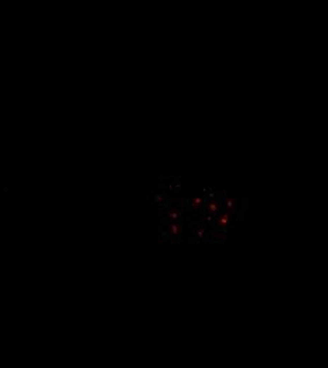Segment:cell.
I'll return each mask as SVG.
<instances>
[{
	"instance_id": "8",
	"label": "cell",
	"mask_w": 328,
	"mask_h": 368,
	"mask_svg": "<svg viewBox=\"0 0 328 368\" xmlns=\"http://www.w3.org/2000/svg\"><path fill=\"white\" fill-rule=\"evenodd\" d=\"M184 200V208H187V211H192V207H191V198H188V197H184L183 198Z\"/></svg>"
},
{
	"instance_id": "17",
	"label": "cell",
	"mask_w": 328,
	"mask_h": 368,
	"mask_svg": "<svg viewBox=\"0 0 328 368\" xmlns=\"http://www.w3.org/2000/svg\"><path fill=\"white\" fill-rule=\"evenodd\" d=\"M215 197H217L215 193H209V197H208V198H215Z\"/></svg>"
},
{
	"instance_id": "11",
	"label": "cell",
	"mask_w": 328,
	"mask_h": 368,
	"mask_svg": "<svg viewBox=\"0 0 328 368\" xmlns=\"http://www.w3.org/2000/svg\"><path fill=\"white\" fill-rule=\"evenodd\" d=\"M217 234H218V237L221 238V242H222V244H226V241H228V239H226L228 238V237H226V232H217Z\"/></svg>"
},
{
	"instance_id": "6",
	"label": "cell",
	"mask_w": 328,
	"mask_h": 368,
	"mask_svg": "<svg viewBox=\"0 0 328 368\" xmlns=\"http://www.w3.org/2000/svg\"><path fill=\"white\" fill-rule=\"evenodd\" d=\"M158 222H160L161 225H168V224H171L173 221H171L168 217H164L163 214H160V215H158Z\"/></svg>"
},
{
	"instance_id": "14",
	"label": "cell",
	"mask_w": 328,
	"mask_h": 368,
	"mask_svg": "<svg viewBox=\"0 0 328 368\" xmlns=\"http://www.w3.org/2000/svg\"><path fill=\"white\" fill-rule=\"evenodd\" d=\"M202 238H204V239H202V242H204L205 245H208V244H209V241H211V237L208 235L207 232H204V237H202Z\"/></svg>"
},
{
	"instance_id": "2",
	"label": "cell",
	"mask_w": 328,
	"mask_h": 368,
	"mask_svg": "<svg viewBox=\"0 0 328 368\" xmlns=\"http://www.w3.org/2000/svg\"><path fill=\"white\" fill-rule=\"evenodd\" d=\"M167 217L173 221V222H181L183 221V215H181V212L180 211H177V210H170L168 212H167Z\"/></svg>"
},
{
	"instance_id": "7",
	"label": "cell",
	"mask_w": 328,
	"mask_h": 368,
	"mask_svg": "<svg viewBox=\"0 0 328 368\" xmlns=\"http://www.w3.org/2000/svg\"><path fill=\"white\" fill-rule=\"evenodd\" d=\"M150 194L154 195V201L152 203V206H153V204H157V203L161 201V200H164V194H158V193H153V191H152Z\"/></svg>"
},
{
	"instance_id": "16",
	"label": "cell",
	"mask_w": 328,
	"mask_h": 368,
	"mask_svg": "<svg viewBox=\"0 0 328 368\" xmlns=\"http://www.w3.org/2000/svg\"><path fill=\"white\" fill-rule=\"evenodd\" d=\"M168 191H170V193H174V184L173 183L168 185Z\"/></svg>"
},
{
	"instance_id": "4",
	"label": "cell",
	"mask_w": 328,
	"mask_h": 368,
	"mask_svg": "<svg viewBox=\"0 0 328 368\" xmlns=\"http://www.w3.org/2000/svg\"><path fill=\"white\" fill-rule=\"evenodd\" d=\"M201 221H202V214H194V219L190 222V225L194 228V227H197V225H199Z\"/></svg>"
},
{
	"instance_id": "9",
	"label": "cell",
	"mask_w": 328,
	"mask_h": 368,
	"mask_svg": "<svg viewBox=\"0 0 328 368\" xmlns=\"http://www.w3.org/2000/svg\"><path fill=\"white\" fill-rule=\"evenodd\" d=\"M201 204H202V198L201 197H194L192 198V206L191 207H201Z\"/></svg>"
},
{
	"instance_id": "3",
	"label": "cell",
	"mask_w": 328,
	"mask_h": 368,
	"mask_svg": "<svg viewBox=\"0 0 328 368\" xmlns=\"http://www.w3.org/2000/svg\"><path fill=\"white\" fill-rule=\"evenodd\" d=\"M168 229H170L171 235H180V234H181V225H180V222H171V224H168Z\"/></svg>"
},
{
	"instance_id": "10",
	"label": "cell",
	"mask_w": 328,
	"mask_h": 368,
	"mask_svg": "<svg viewBox=\"0 0 328 368\" xmlns=\"http://www.w3.org/2000/svg\"><path fill=\"white\" fill-rule=\"evenodd\" d=\"M170 203H171V201H170V200H168V198H167V200H165V201H164L163 204H161V206H160V211H163V210H167V208H170V206H171V204H170Z\"/></svg>"
},
{
	"instance_id": "1",
	"label": "cell",
	"mask_w": 328,
	"mask_h": 368,
	"mask_svg": "<svg viewBox=\"0 0 328 368\" xmlns=\"http://www.w3.org/2000/svg\"><path fill=\"white\" fill-rule=\"evenodd\" d=\"M215 221H217V225H232V222H230V215H229L228 211H226V212H222V215L219 214V218H215Z\"/></svg>"
},
{
	"instance_id": "5",
	"label": "cell",
	"mask_w": 328,
	"mask_h": 368,
	"mask_svg": "<svg viewBox=\"0 0 328 368\" xmlns=\"http://www.w3.org/2000/svg\"><path fill=\"white\" fill-rule=\"evenodd\" d=\"M218 210H219V206L217 204V201H212V203L207 204V211H208V212H217Z\"/></svg>"
},
{
	"instance_id": "12",
	"label": "cell",
	"mask_w": 328,
	"mask_h": 368,
	"mask_svg": "<svg viewBox=\"0 0 328 368\" xmlns=\"http://www.w3.org/2000/svg\"><path fill=\"white\" fill-rule=\"evenodd\" d=\"M233 203H235L233 200H228V198L224 201V204H226V208H228V210H233V207H235V206H233Z\"/></svg>"
},
{
	"instance_id": "15",
	"label": "cell",
	"mask_w": 328,
	"mask_h": 368,
	"mask_svg": "<svg viewBox=\"0 0 328 368\" xmlns=\"http://www.w3.org/2000/svg\"><path fill=\"white\" fill-rule=\"evenodd\" d=\"M174 183H175V188H177V190H180V188H181V183L178 181V177L175 178V181H174Z\"/></svg>"
},
{
	"instance_id": "13",
	"label": "cell",
	"mask_w": 328,
	"mask_h": 368,
	"mask_svg": "<svg viewBox=\"0 0 328 368\" xmlns=\"http://www.w3.org/2000/svg\"><path fill=\"white\" fill-rule=\"evenodd\" d=\"M160 237H161L164 241H170V238H171V235H170L167 231H161V232H160Z\"/></svg>"
}]
</instances>
